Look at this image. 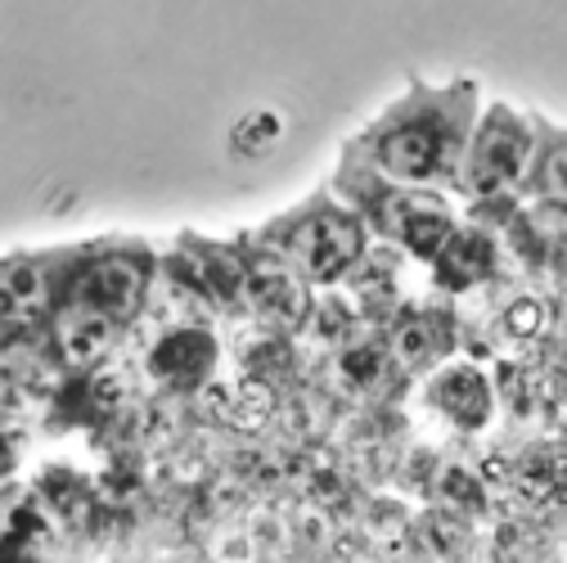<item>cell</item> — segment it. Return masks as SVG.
I'll list each match as a JSON object with an SVG mask.
<instances>
[{"instance_id": "8992f818", "label": "cell", "mask_w": 567, "mask_h": 563, "mask_svg": "<svg viewBox=\"0 0 567 563\" xmlns=\"http://www.w3.org/2000/svg\"><path fill=\"white\" fill-rule=\"evenodd\" d=\"M532 248L567 266V203H554V207L532 213Z\"/></svg>"}, {"instance_id": "5b68a950", "label": "cell", "mask_w": 567, "mask_h": 563, "mask_svg": "<svg viewBox=\"0 0 567 563\" xmlns=\"http://www.w3.org/2000/svg\"><path fill=\"white\" fill-rule=\"evenodd\" d=\"M437 397H442L446 414L460 419V424H477V419L486 414V383L473 370H451L437 383Z\"/></svg>"}, {"instance_id": "ba28073f", "label": "cell", "mask_w": 567, "mask_h": 563, "mask_svg": "<svg viewBox=\"0 0 567 563\" xmlns=\"http://www.w3.org/2000/svg\"><path fill=\"white\" fill-rule=\"evenodd\" d=\"M433 320H419L414 329H405V338H401V347H405V357L410 361H429V357H437V351L451 342V334H442V329H429Z\"/></svg>"}, {"instance_id": "9c48e42d", "label": "cell", "mask_w": 567, "mask_h": 563, "mask_svg": "<svg viewBox=\"0 0 567 563\" xmlns=\"http://www.w3.org/2000/svg\"><path fill=\"white\" fill-rule=\"evenodd\" d=\"M545 181H549V190H554L558 198H567V150L549 154V163H545Z\"/></svg>"}, {"instance_id": "6da1fadb", "label": "cell", "mask_w": 567, "mask_h": 563, "mask_svg": "<svg viewBox=\"0 0 567 563\" xmlns=\"http://www.w3.org/2000/svg\"><path fill=\"white\" fill-rule=\"evenodd\" d=\"M446 150H451V122L442 113H410L383 131L379 163L401 181H423L446 167Z\"/></svg>"}, {"instance_id": "7a4b0ae2", "label": "cell", "mask_w": 567, "mask_h": 563, "mask_svg": "<svg viewBox=\"0 0 567 563\" xmlns=\"http://www.w3.org/2000/svg\"><path fill=\"white\" fill-rule=\"evenodd\" d=\"M527 158V131L509 109H495L477 135V150H473V185L477 190H501L505 181L518 176Z\"/></svg>"}, {"instance_id": "52a82bcc", "label": "cell", "mask_w": 567, "mask_h": 563, "mask_svg": "<svg viewBox=\"0 0 567 563\" xmlns=\"http://www.w3.org/2000/svg\"><path fill=\"white\" fill-rule=\"evenodd\" d=\"M405 239H410L414 253H437V248L446 244V217H437V213H414V217L405 222Z\"/></svg>"}, {"instance_id": "277c9868", "label": "cell", "mask_w": 567, "mask_h": 563, "mask_svg": "<svg viewBox=\"0 0 567 563\" xmlns=\"http://www.w3.org/2000/svg\"><path fill=\"white\" fill-rule=\"evenodd\" d=\"M437 253H442V279H451L455 289H468L491 266V244L482 235H455L451 248L442 244Z\"/></svg>"}, {"instance_id": "3957f363", "label": "cell", "mask_w": 567, "mask_h": 563, "mask_svg": "<svg viewBox=\"0 0 567 563\" xmlns=\"http://www.w3.org/2000/svg\"><path fill=\"white\" fill-rule=\"evenodd\" d=\"M357 253H361V231L342 217H320L298 239V257L307 262V270L316 279H333Z\"/></svg>"}]
</instances>
